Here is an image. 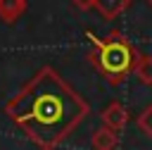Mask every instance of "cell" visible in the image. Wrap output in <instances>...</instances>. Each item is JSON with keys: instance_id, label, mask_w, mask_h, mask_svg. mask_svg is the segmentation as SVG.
<instances>
[{"instance_id": "5b68a950", "label": "cell", "mask_w": 152, "mask_h": 150, "mask_svg": "<svg viewBox=\"0 0 152 150\" xmlns=\"http://www.w3.org/2000/svg\"><path fill=\"white\" fill-rule=\"evenodd\" d=\"M133 0H95L93 7L100 12V17L104 19H116L119 14H124L128 7H131Z\"/></svg>"}, {"instance_id": "3957f363", "label": "cell", "mask_w": 152, "mask_h": 150, "mask_svg": "<svg viewBox=\"0 0 152 150\" xmlns=\"http://www.w3.org/2000/svg\"><path fill=\"white\" fill-rule=\"evenodd\" d=\"M100 121H102V126H107V129H112V131H121L126 124H128V110L121 105V102H109L102 112H100Z\"/></svg>"}, {"instance_id": "277c9868", "label": "cell", "mask_w": 152, "mask_h": 150, "mask_svg": "<svg viewBox=\"0 0 152 150\" xmlns=\"http://www.w3.org/2000/svg\"><path fill=\"white\" fill-rule=\"evenodd\" d=\"M90 145H93V150H114L119 145V131H112L107 126H100V129L93 131Z\"/></svg>"}, {"instance_id": "6da1fadb", "label": "cell", "mask_w": 152, "mask_h": 150, "mask_svg": "<svg viewBox=\"0 0 152 150\" xmlns=\"http://www.w3.org/2000/svg\"><path fill=\"white\" fill-rule=\"evenodd\" d=\"M88 112V102L52 67H40L5 105V114L40 150L59 148Z\"/></svg>"}, {"instance_id": "ba28073f", "label": "cell", "mask_w": 152, "mask_h": 150, "mask_svg": "<svg viewBox=\"0 0 152 150\" xmlns=\"http://www.w3.org/2000/svg\"><path fill=\"white\" fill-rule=\"evenodd\" d=\"M135 124H138V129H140L145 136L152 138V105H147V107L135 117Z\"/></svg>"}, {"instance_id": "9c48e42d", "label": "cell", "mask_w": 152, "mask_h": 150, "mask_svg": "<svg viewBox=\"0 0 152 150\" xmlns=\"http://www.w3.org/2000/svg\"><path fill=\"white\" fill-rule=\"evenodd\" d=\"M93 2H95V0H71V5H74L76 10H81V12L93 10Z\"/></svg>"}, {"instance_id": "8992f818", "label": "cell", "mask_w": 152, "mask_h": 150, "mask_svg": "<svg viewBox=\"0 0 152 150\" xmlns=\"http://www.w3.org/2000/svg\"><path fill=\"white\" fill-rule=\"evenodd\" d=\"M133 76H135L142 86H152V55L138 52L135 64H133Z\"/></svg>"}, {"instance_id": "7a4b0ae2", "label": "cell", "mask_w": 152, "mask_h": 150, "mask_svg": "<svg viewBox=\"0 0 152 150\" xmlns=\"http://www.w3.org/2000/svg\"><path fill=\"white\" fill-rule=\"evenodd\" d=\"M90 38V50H88V62L97 69V74L112 83L119 86L133 74V64L138 57V50L131 45V40L121 31H109L107 36H95L88 33Z\"/></svg>"}, {"instance_id": "30bf717a", "label": "cell", "mask_w": 152, "mask_h": 150, "mask_svg": "<svg viewBox=\"0 0 152 150\" xmlns=\"http://www.w3.org/2000/svg\"><path fill=\"white\" fill-rule=\"evenodd\" d=\"M145 2H147V5H150V7H152V0H145Z\"/></svg>"}, {"instance_id": "52a82bcc", "label": "cell", "mask_w": 152, "mask_h": 150, "mask_svg": "<svg viewBox=\"0 0 152 150\" xmlns=\"http://www.w3.org/2000/svg\"><path fill=\"white\" fill-rule=\"evenodd\" d=\"M26 12V0H0V19L12 24Z\"/></svg>"}]
</instances>
